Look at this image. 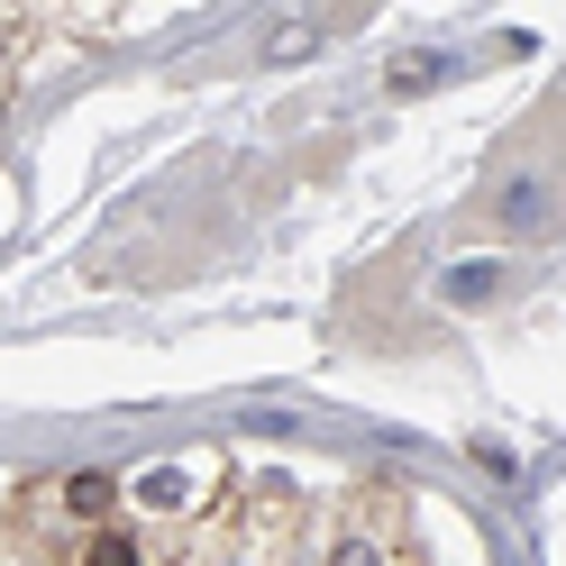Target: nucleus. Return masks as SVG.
I'll use <instances>...</instances> for the list:
<instances>
[{"mask_svg": "<svg viewBox=\"0 0 566 566\" xmlns=\"http://www.w3.org/2000/svg\"><path fill=\"white\" fill-rule=\"evenodd\" d=\"M64 503H74V512H101V503H111V475H74V484H64Z\"/></svg>", "mask_w": 566, "mask_h": 566, "instance_id": "f257e3e1", "label": "nucleus"}, {"mask_svg": "<svg viewBox=\"0 0 566 566\" xmlns=\"http://www.w3.org/2000/svg\"><path fill=\"white\" fill-rule=\"evenodd\" d=\"M83 566H137V548H128V539H92V557H83Z\"/></svg>", "mask_w": 566, "mask_h": 566, "instance_id": "f03ea898", "label": "nucleus"}, {"mask_svg": "<svg viewBox=\"0 0 566 566\" xmlns=\"http://www.w3.org/2000/svg\"><path fill=\"white\" fill-rule=\"evenodd\" d=\"M338 566H384V557L375 548H338Z\"/></svg>", "mask_w": 566, "mask_h": 566, "instance_id": "7ed1b4c3", "label": "nucleus"}]
</instances>
